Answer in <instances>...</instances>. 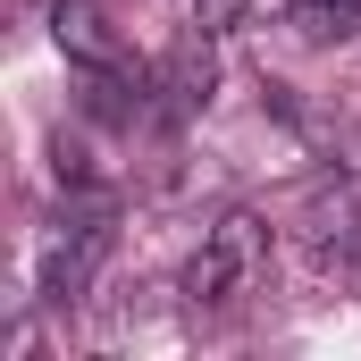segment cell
Masks as SVG:
<instances>
[{"label":"cell","instance_id":"1","mask_svg":"<svg viewBox=\"0 0 361 361\" xmlns=\"http://www.w3.org/2000/svg\"><path fill=\"white\" fill-rule=\"evenodd\" d=\"M269 269V219H252V210H227L210 235H202V252L185 261V302H202V311H219V302H235V294H252Z\"/></svg>","mask_w":361,"mask_h":361},{"label":"cell","instance_id":"2","mask_svg":"<svg viewBox=\"0 0 361 361\" xmlns=\"http://www.w3.org/2000/svg\"><path fill=\"white\" fill-rule=\"evenodd\" d=\"M51 34H59V51H68L85 76H126V51H118L109 17H101L92 0H59V8H51Z\"/></svg>","mask_w":361,"mask_h":361},{"label":"cell","instance_id":"3","mask_svg":"<svg viewBox=\"0 0 361 361\" xmlns=\"http://www.w3.org/2000/svg\"><path fill=\"white\" fill-rule=\"evenodd\" d=\"M160 92H169V109H202L210 92H219V51H210V25H193L169 42V59H160Z\"/></svg>","mask_w":361,"mask_h":361},{"label":"cell","instance_id":"4","mask_svg":"<svg viewBox=\"0 0 361 361\" xmlns=\"http://www.w3.org/2000/svg\"><path fill=\"white\" fill-rule=\"evenodd\" d=\"M302 244H311L319 261H328V252H361V202L336 193V185H319L311 210H302Z\"/></svg>","mask_w":361,"mask_h":361},{"label":"cell","instance_id":"5","mask_svg":"<svg viewBox=\"0 0 361 361\" xmlns=\"http://www.w3.org/2000/svg\"><path fill=\"white\" fill-rule=\"evenodd\" d=\"M92 252H101V227H68L51 252H42V302H76L92 277Z\"/></svg>","mask_w":361,"mask_h":361},{"label":"cell","instance_id":"6","mask_svg":"<svg viewBox=\"0 0 361 361\" xmlns=\"http://www.w3.org/2000/svg\"><path fill=\"white\" fill-rule=\"evenodd\" d=\"M59 185H92V160H85V143H59Z\"/></svg>","mask_w":361,"mask_h":361},{"label":"cell","instance_id":"7","mask_svg":"<svg viewBox=\"0 0 361 361\" xmlns=\"http://www.w3.org/2000/svg\"><path fill=\"white\" fill-rule=\"evenodd\" d=\"M185 8H193V0H185Z\"/></svg>","mask_w":361,"mask_h":361},{"label":"cell","instance_id":"8","mask_svg":"<svg viewBox=\"0 0 361 361\" xmlns=\"http://www.w3.org/2000/svg\"><path fill=\"white\" fill-rule=\"evenodd\" d=\"M353 261H361V252H353Z\"/></svg>","mask_w":361,"mask_h":361}]
</instances>
